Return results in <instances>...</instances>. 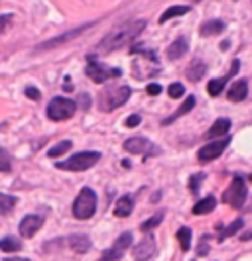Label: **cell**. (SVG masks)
I'll return each instance as SVG.
<instances>
[{
    "mask_svg": "<svg viewBox=\"0 0 252 261\" xmlns=\"http://www.w3.org/2000/svg\"><path fill=\"white\" fill-rule=\"evenodd\" d=\"M244 226V220H235V222L231 224V226H226L225 230L221 232V236H219V242H223V240H226L228 236H233V234H237L240 228Z\"/></svg>",
    "mask_w": 252,
    "mask_h": 261,
    "instance_id": "cell-30",
    "label": "cell"
},
{
    "mask_svg": "<svg viewBox=\"0 0 252 261\" xmlns=\"http://www.w3.org/2000/svg\"><path fill=\"white\" fill-rule=\"evenodd\" d=\"M144 28H146V20H134V22H128L124 26L117 28L114 32H110L106 38H103L99 41V45L95 47V53L97 55H106V53L110 51H117L119 47H124L134 38H138V34Z\"/></svg>",
    "mask_w": 252,
    "mask_h": 261,
    "instance_id": "cell-1",
    "label": "cell"
},
{
    "mask_svg": "<svg viewBox=\"0 0 252 261\" xmlns=\"http://www.w3.org/2000/svg\"><path fill=\"white\" fill-rule=\"evenodd\" d=\"M91 26H93V24H85V26L75 28V30H69L67 34H61V36H57V38L48 39V41H43V43H40V45L36 47V51H41V49H53V47H57V45H61V43H67V41H71L73 38L81 36L87 28H91Z\"/></svg>",
    "mask_w": 252,
    "mask_h": 261,
    "instance_id": "cell-10",
    "label": "cell"
},
{
    "mask_svg": "<svg viewBox=\"0 0 252 261\" xmlns=\"http://www.w3.org/2000/svg\"><path fill=\"white\" fill-rule=\"evenodd\" d=\"M226 83H228V77L213 79V81H209V85H207V91H209L211 96H219L223 92V89H225Z\"/></svg>",
    "mask_w": 252,
    "mask_h": 261,
    "instance_id": "cell-24",
    "label": "cell"
},
{
    "mask_svg": "<svg viewBox=\"0 0 252 261\" xmlns=\"http://www.w3.org/2000/svg\"><path fill=\"white\" fill-rule=\"evenodd\" d=\"M156 253V240H154V236H146L132 251V257L136 261H146L150 259L152 255Z\"/></svg>",
    "mask_w": 252,
    "mask_h": 261,
    "instance_id": "cell-12",
    "label": "cell"
},
{
    "mask_svg": "<svg viewBox=\"0 0 252 261\" xmlns=\"http://www.w3.org/2000/svg\"><path fill=\"white\" fill-rule=\"evenodd\" d=\"M205 71H207V67H205V63L203 61H199V59H193L191 63H189V67H187L186 75L189 81H193V83H197L199 79H203V75H205Z\"/></svg>",
    "mask_w": 252,
    "mask_h": 261,
    "instance_id": "cell-20",
    "label": "cell"
},
{
    "mask_svg": "<svg viewBox=\"0 0 252 261\" xmlns=\"http://www.w3.org/2000/svg\"><path fill=\"white\" fill-rule=\"evenodd\" d=\"M97 210V195H95L93 189L85 187L81 189L79 196L75 198L73 202V216L79 218V220H89Z\"/></svg>",
    "mask_w": 252,
    "mask_h": 261,
    "instance_id": "cell-4",
    "label": "cell"
},
{
    "mask_svg": "<svg viewBox=\"0 0 252 261\" xmlns=\"http://www.w3.org/2000/svg\"><path fill=\"white\" fill-rule=\"evenodd\" d=\"M67 244H69V248L73 249V251H77V253H87L89 248H91V240L87 236H71L67 240Z\"/></svg>",
    "mask_w": 252,
    "mask_h": 261,
    "instance_id": "cell-19",
    "label": "cell"
},
{
    "mask_svg": "<svg viewBox=\"0 0 252 261\" xmlns=\"http://www.w3.org/2000/svg\"><path fill=\"white\" fill-rule=\"evenodd\" d=\"M246 185H244V179L239 177V175H235V179H233V183L231 187L225 191V195H223V202L225 204H231L233 208H240L242 204H244V200H246Z\"/></svg>",
    "mask_w": 252,
    "mask_h": 261,
    "instance_id": "cell-6",
    "label": "cell"
},
{
    "mask_svg": "<svg viewBox=\"0 0 252 261\" xmlns=\"http://www.w3.org/2000/svg\"><path fill=\"white\" fill-rule=\"evenodd\" d=\"M201 36L203 38H209V36H217L221 32H225V22L221 20H207L205 24H201Z\"/></svg>",
    "mask_w": 252,
    "mask_h": 261,
    "instance_id": "cell-18",
    "label": "cell"
},
{
    "mask_svg": "<svg viewBox=\"0 0 252 261\" xmlns=\"http://www.w3.org/2000/svg\"><path fill=\"white\" fill-rule=\"evenodd\" d=\"M162 218H164V214L159 212V214H156V216H152L150 220H146L144 224H140V230L142 232H150V230H154L156 226H159V222H162Z\"/></svg>",
    "mask_w": 252,
    "mask_h": 261,
    "instance_id": "cell-31",
    "label": "cell"
},
{
    "mask_svg": "<svg viewBox=\"0 0 252 261\" xmlns=\"http://www.w3.org/2000/svg\"><path fill=\"white\" fill-rule=\"evenodd\" d=\"M99 159H101L99 151H81V153H75L65 161H57L55 167L63 171H87L95 167L99 163Z\"/></svg>",
    "mask_w": 252,
    "mask_h": 261,
    "instance_id": "cell-2",
    "label": "cell"
},
{
    "mask_svg": "<svg viewBox=\"0 0 252 261\" xmlns=\"http://www.w3.org/2000/svg\"><path fill=\"white\" fill-rule=\"evenodd\" d=\"M85 71H87L89 79H91L93 83H97V85L105 83V81H108V79L120 77V75H122V71H120V69H110V67H105L103 63H97V61H91Z\"/></svg>",
    "mask_w": 252,
    "mask_h": 261,
    "instance_id": "cell-7",
    "label": "cell"
},
{
    "mask_svg": "<svg viewBox=\"0 0 252 261\" xmlns=\"http://www.w3.org/2000/svg\"><path fill=\"white\" fill-rule=\"evenodd\" d=\"M12 171V157L6 149L0 147V173H10Z\"/></svg>",
    "mask_w": 252,
    "mask_h": 261,
    "instance_id": "cell-28",
    "label": "cell"
},
{
    "mask_svg": "<svg viewBox=\"0 0 252 261\" xmlns=\"http://www.w3.org/2000/svg\"><path fill=\"white\" fill-rule=\"evenodd\" d=\"M75 110H77V105H75L71 98H65V96H55L52 102L48 105V118L53 120V122L69 120V118L75 114Z\"/></svg>",
    "mask_w": 252,
    "mask_h": 261,
    "instance_id": "cell-5",
    "label": "cell"
},
{
    "mask_svg": "<svg viewBox=\"0 0 252 261\" xmlns=\"http://www.w3.org/2000/svg\"><path fill=\"white\" fill-rule=\"evenodd\" d=\"M12 16H14V14H2V16H0V36L6 32V28L10 26V22H12Z\"/></svg>",
    "mask_w": 252,
    "mask_h": 261,
    "instance_id": "cell-34",
    "label": "cell"
},
{
    "mask_svg": "<svg viewBox=\"0 0 252 261\" xmlns=\"http://www.w3.org/2000/svg\"><path fill=\"white\" fill-rule=\"evenodd\" d=\"M187 12H189V6H172V8H168L166 12L159 16V24H166L168 20L177 18V16H184Z\"/></svg>",
    "mask_w": 252,
    "mask_h": 261,
    "instance_id": "cell-23",
    "label": "cell"
},
{
    "mask_svg": "<svg viewBox=\"0 0 252 261\" xmlns=\"http://www.w3.org/2000/svg\"><path fill=\"white\" fill-rule=\"evenodd\" d=\"M231 138H223V140H217V142H209L207 145H203L199 151H197V159L199 163H209L213 159L221 157V153L228 147Z\"/></svg>",
    "mask_w": 252,
    "mask_h": 261,
    "instance_id": "cell-8",
    "label": "cell"
},
{
    "mask_svg": "<svg viewBox=\"0 0 252 261\" xmlns=\"http://www.w3.org/2000/svg\"><path fill=\"white\" fill-rule=\"evenodd\" d=\"M43 226V218L38 216V214H28L24 216V220L20 222V234L24 238H32Z\"/></svg>",
    "mask_w": 252,
    "mask_h": 261,
    "instance_id": "cell-13",
    "label": "cell"
},
{
    "mask_svg": "<svg viewBox=\"0 0 252 261\" xmlns=\"http://www.w3.org/2000/svg\"><path fill=\"white\" fill-rule=\"evenodd\" d=\"M4 261H30V259H24V257H10V259H4Z\"/></svg>",
    "mask_w": 252,
    "mask_h": 261,
    "instance_id": "cell-38",
    "label": "cell"
},
{
    "mask_svg": "<svg viewBox=\"0 0 252 261\" xmlns=\"http://www.w3.org/2000/svg\"><path fill=\"white\" fill-rule=\"evenodd\" d=\"M134 210V200L130 195H124L120 196L119 200H117V204H114V216H119V218H126V216H130Z\"/></svg>",
    "mask_w": 252,
    "mask_h": 261,
    "instance_id": "cell-14",
    "label": "cell"
},
{
    "mask_svg": "<svg viewBox=\"0 0 252 261\" xmlns=\"http://www.w3.org/2000/svg\"><path fill=\"white\" fill-rule=\"evenodd\" d=\"M193 106H195V96H191V94H189V96L186 98V102L177 108V112H173L170 118H166V120L162 122V126H170L173 120H177L179 116H186L189 110H193Z\"/></svg>",
    "mask_w": 252,
    "mask_h": 261,
    "instance_id": "cell-17",
    "label": "cell"
},
{
    "mask_svg": "<svg viewBox=\"0 0 252 261\" xmlns=\"http://www.w3.org/2000/svg\"><path fill=\"white\" fill-rule=\"evenodd\" d=\"M221 49H223V51L228 49V41H223V43H221Z\"/></svg>",
    "mask_w": 252,
    "mask_h": 261,
    "instance_id": "cell-39",
    "label": "cell"
},
{
    "mask_svg": "<svg viewBox=\"0 0 252 261\" xmlns=\"http://www.w3.org/2000/svg\"><path fill=\"white\" fill-rule=\"evenodd\" d=\"M71 145H73V144H71L69 140H63V142H59L57 145H53L52 149L48 151V155H50V157H59V155H63V153H67V151L71 149Z\"/></svg>",
    "mask_w": 252,
    "mask_h": 261,
    "instance_id": "cell-27",
    "label": "cell"
},
{
    "mask_svg": "<svg viewBox=\"0 0 252 261\" xmlns=\"http://www.w3.org/2000/svg\"><path fill=\"white\" fill-rule=\"evenodd\" d=\"M130 87L122 85V87H112V89H106V91L101 92L99 96V108L103 112H110L114 108L122 106L128 98H130Z\"/></svg>",
    "mask_w": 252,
    "mask_h": 261,
    "instance_id": "cell-3",
    "label": "cell"
},
{
    "mask_svg": "<svg viewBox=\"0 0 252 261\" xmlns=\"http://www.w3.org/2000/svg\"><path fill=\"white\" fill-rule=\"evenodd\" d=\"M231 130V120L226 118H219L215 124H213L209 132H207V138H219V136H225Z\"/></svg>",
    "mask_w": 252,
    "mask_h": 261,
    "instance_id": "cell-21",
    "label": "cell"
},
{
    "mask_svg": "<svg viewBox=\"0 0 252 261\" xmlns=\"http://www.w3.org/2000/svg\"><path fill=\"white\" fill-rule=\"evenodd\" d=\"M26 96L28 98H32V100H40L41 98L40 91H38L36 87H26Z\"/></svg>",
    "mask_w": 252,
    "mask_h": 261,
    "instance_id": "cell-35",
    "label": "cell"
},
{
    "mask_svg": "<svg viewBox=\"0 0 252 261\" xmlns=\"http://www.w3.org/2000/svg\"><path fill=\"white\" fill-rule=\"evenodd\" d=\"M130 244H132V234H130V232H124V234L114 242V246H112L110 249H106L105 253H103V259L105 261L120 259V257L124 255V251L130 248Z\"/></svg>",
    "mask_w": 252,
    "mask_h": 261,
    "instance_id": "cell-9",
    "label": "cell"
},
{
    "mask_svg": "<svg viewBox=\"0 0 252 261\" xmlns=\"http://www.w3.org/2000/svg\"><path fill=\"white\" fill-rule=\"evenodd\" d=\"M250 181H252V175H250Z\"/></svg>",
    "mask_w": 252,
    "mask_h": 261,
    "instance_id": "cell-40",
    "label": "cell"
},
{
    "mask_svg": "<svg viewBox=\"0 0 252 261\" xmlns=\"http://www.w3.org/2000/svg\"><path fill=\"white\" fill-rule=\"evenodd\" d=\"M124 149H126L128 153H134V155H138V153H142V155H152V153L158 151V149L152 145V142L146 140V138H130V140H126V142H124Z\"/></svg>",
    "mask_w": 252,
    "mask_h": 261,
    "instance_id": "cell-11",
    "label": "cell"
},
{
    "mask_svg": "<svg viewBox=\"0 0 252 261\" xmlns=\"http://www.w3.org/2000/svg\"><path fill=\"white\" fill-rule=\"evenodd\" d=\"M124 124H126V128H136V126L140 124V116H138V114H132V116L126 118V122H124Z\"/></svg>",
    "mask_w": 252,
    "mask_h": 261,
    "instance_id": "cell-36",
    "label": "cell"
},
{
    "mask_svg": "<svg viewBox=\"0 0 252 261\" xmlns=\"http://www.w3.org/2000/svg\"><path fill=\"white\" fill-rule=\"evenodd\" d=\"M184 92H186V89H184V85H181V83H172V85H170V89H168V94H170L172 98H181V96H184Z\"/></svg>",
    "mask_w": 252,
    "mask_h": 261,
    "instance_id": "cell-33",
    "label": "cell"
},
{
    "mask_svg": "<svg viewBox=\"0 0 252 261\" xmlns=\"http://www.w3.org/2000/svg\"><path fill=\"white\" fill-rule=\"evenodd\" d=\"M215 206H217L215 196H207V198L199 200V202L193 206V214H195V216H199V214H209V212L215 210Z\"/></svg>",
    "mask_w": 252,
    "mask_h": 261,
    "instance_id": "cell-22",
    "label": "cell"
},
{
    "mask_svg": "<svg viewBox=\"0 0 252 261\" xmlns=\"http://www.w3.org/2000/svg\"><path fill=\"white\" fill-rule=\"evenodd\" d=\"M203 179H205L203 173H197V175H193V177L189 179V191H191V195H197V193H199V183Z\"/></svg>",
    "mask_w": 252,
    "mask_h": 261,
    "instance_id": "cell-32",
    "label": "cell"
},
{
    "mask_svg": "<svg viewBox=\"0 0 252 261\" xmlns=\"http://www.w3.org/2000/svg\"><path fill=\"white\" fill-rule=\"evenodd\" d=\"M168 59H172V61H175V59H181L184 55L187 53V39L186 38H179L175 39L172 45L168 47Z\"/></svg>",
    "mask_w": 252,
    "mask_h": 261,
    "instance_id": "cell-16",
    "label": "cell"
},
{
    "mask_svg": "<svg viewBox=\"0 0 252 261\" xmlns=\"http://www.w3.org/2000/svg\"><path fill=\"white\" fill-rule=\"evenodd\" d=\"M246 94H248V83L244 81V79H240L237 81L231 89H228V100H233V102H240V100H244L246 98Z\"/></svg>",
    "mask_w": 252,
    "mask_h": 261,
    "instance_id": "cell-15",
    "label": "cell"
},
{
    "mask_svg": "<svg viewBox=\"0 0 252 261\" xmlns=\"http://www.w3.org/2000/svg\"><path fill=\"white\" fill-rule=\"evenodd\" d=\"M146 92L148 94H152V96H156V94L162 92V87H159L158 83H150V85L146 87Z\"/></svg>",
    "mask_w": 252,
    "mask_h": 261,
    "instance_id": "cell-37",
    "label": "cell"
},
{
    "mask_svg": "<svg viewBox=\"0 0 252 261\" xmlns=\"http://www.w3.org/2000/svg\"><path fill=\"white\" fill-rule=\"evenodd\" d=\"M14 206H16V198L10 195H2V193H0V212H2V214H8Z\"/></svg>",
    "mask_w": 252,
    "mask_h": 261,
    "instance_id": "cell-29",
    "label": "cell"
},
{
    "mask_svg": "<svg viewBox=\"0 0 252 261\" xmlns=\"http://www.w3.org/2000/svg\"><path fill=\"white\" fill-rule=\"evenodd\" d=\"M177 240H179V246L184 251L191 248V230L189 228H179L177 230Z\"/></svg>",
    "mask_w": 252,
    "mask_h": 261,
    "instance_id": "cell-26",
    "label": "cell"
},
{
    "mask_svg": "<svg viewBox=\"0 0 252 261\" xmlns=\"http://www.w3.org/2000/svg\"><path fill=\"white\" fill-rule=\"evenodd\" d=\"M20 248H22L20 240H16V238H12V236H6V238L0 240V249H2V251L12 253V251H18Z\"/></svg>",
    "mask_w": 252,
    "mask_h": 261,
    "instance_id": "cell-25",
    "label": "cell"
}]
</instances>
